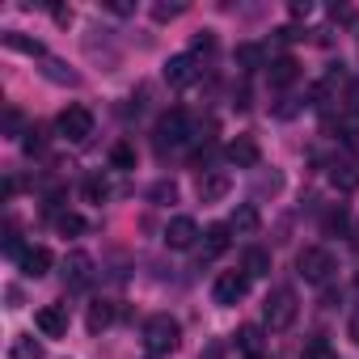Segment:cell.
Masks as SVG:
<instances>
[{
  "mask_svg": "<svg viewBox=\"0 0 359 359\" xmlns=\"http://www.w3.org/2000/svg\"><path fill=\"white\" fill-rule=\"evenodd\" d=\"M177 342H182V325L169 313H156V317L144 321V346L152 355H169V351H177Z\"/></svg>",
  "mask_w": 359,
  "mask_h": 359,
  "instance_id": "6da1fadb",
  "label": "cell"
},
{
  "mask_svg": "<svg viewBox=\"0 0 359 359\" xmlns=\"http://www.w3.org/2000/svg\"><path fill=\"white\" fill-rule=\"evenodd\" d=\"M296 313H300V300H296L292 287H275V292L262 300V321H266V330H292Z\"/></svg>",
  "mask_w": 359,
  "mask_h": 359,
  "instance_id": "7a4b0ae2",
  "label": "cell"
},
{
  "mask_svg": "<svg viewBox=\"0 0 359 359\" xmlns=\"http://www.w3.org/2000/svg\"><path fill=\"white\" fill-rule=\"evenodd\" d=\"M296 271H300L309 283H330V275L338 271V262H334V254H330L325 245H309V250H300Z\"/></svg>",
  "mask_w": 359,
  "mask_h": 359,
  "instance_id": "3957f363",
  "label": "cell"
},
{
  "mask_svg": "<svg viewBox=\"0 0 359 359\" xmlns=\"http://www.w3.org/2000/svg\"><path fill=\"white\" fill-rule=\"evenodd\" d=\"M191 140V114L182 106H173L156 118V144L161 148H177V144H187Z\"/></svg>",
  "mask_w": 359,
  "mask_h": 359,
  "instance_id": "277c9868",
  "label": "cell"
},
{
  "mask_svg": "<svg viewBox=\"0 0 359 359\" xmlns=\"http://www.w3.org/2000/svg\"><path fill=\"white\" fill-rule=\"evenodd\" d=\"M55 127H60V135H64V140L85 144V140L93 135V114H89L85 106H68V110L60 114V123H55Z\"/></svg>",
  "mask_w": 359,
  "mask_h": 359,
  "instance_id": "5b68a950",
  "label": "cell"
},
{
  "mask_svg": "<svg viewBox=\"0 0 359 359\" xmlns=\"http://www.w3.org/2000/svg\"><path fill=\"white\" fill-rule=\"evenodd\" d=\"M89 283H93V258L81 254V250H72V254L64 258V287H68V292H85Z\"/></svg>",
  "mask_w": 359,
  "mask_h": 359,
  "instance_id": "8992f818",
  "label": "cell"
},
{
  "mask_svg": "<svg viewBox=\"0 0 359 359\" xmlns=\"http://www.w3.org/2000/svg\"><path fill=\"white\" fill-rule=\"evenodd\" d=\"M250 292V275L245 271H224V275H216V287H212V296H216V304H237L241 296Z\"/></svg>",
  "mask_w": 359,
  "mask_h": 359,
  "instance_id": "52a82bcc",
  "label": "cell"
},
{
  "mask_svg": "<svg viewBox=\"0 0 359 359\" xmlns=\"http://www.w3.org/2000/svg\"><path fill=\"white\" fill-rule=\"evenodd\" d=\"M195 241H199V224L191 216H173L169 220V229H165V245L169 250H191Z\"/></svg>",
  "mask_w": 359,
  "mask_h": 359,
  "instance_id": "ba28073f",
  "label": "cell"
},
{
  "mask_svg": "<svg viewBox=\"0 0 359 359\" xmlns=\"http://www.w3.org/2000/svg\"><path fill=\"white\" fill-rule=\"evenodd\" d=\"M229 191H233V177L224 169H203V177H199V199L203 203H220Z\"/></svg>",
  "mask_w": 359,
  "mask_h": 359,
  "instance_id": "9c48e42d",
  "label": "cell"
},
{
  "mask_svg": "<svg viewBox=\"0 0 359 359\" xmlns=\"http://www.w3.org/2000/svg\"><path fill=\"white\" fill-rule=\"evenodd\" d=\"M18 266H22L26 279H43L51 271V250L47 245H26V254L18 258Z\"/></svg>",
  "mask_w": 359,
  "mask_h": 359,
  "instance_id": "30bf717a",
  "label": "cell"
},
{
  "mask_svg": "<svg viewBox=\"0 0 359 359\" xmlns=\"http://www.w3.org/2000/svg\"><path fill=\"white\" fill-rule=\"evenodd\" d=\"M34 325H39L43 338H64V334H68V313H64L60 304H47V309H39Z\"/></svg>",
  "mask_w": 359,
  "mask_h": 359,
  "instance_id": "8fae6325",
  "label": "cell"
},
{
  "mask_svg": "<svg viewBox=\"0 0 359 359\" xmlns=\"http://www.w3.org/2000/svg\"><path fill=\"white\" fill-rule=\"evenodd\" d=\"M258 140L254 135H237L233 144H229V161L237 165V169H258Z\"/></svg>",
  "mask_w": 359,
  "mask_h": 359,
  "instance_id": "7c38bea8",
  "label": "cell"
},
{
  "mask_svg": "<svg viewBox=\"0 0 359 359\" xmlns=\"http://www.w3.org/2000/svg\"><path fill=\"white\" fill-rule=\"evenodd\" d=\"M195 55H173L169 64H165V81L173 85V89H187L191 81H195Z\"/></svg>",
  "mask_w": 359,
  "mask_h": 359,
  "instance_id": "4fadbf2b",
  "label": "cell"
},
{
  "mask_svg": "<svg viewBox=\"0 0 359 359\" xmlns=\"http://www.w3.org/2000/svg\"><path fill=\"white\" fill-rule=\"evenodd\" d=\"M266 76H271V85H275V89H287V85L300 76V64H296L292 55H279V60H271V64H266Z\"/></svg>",
  "mask_w": 359,
  "mask_h": 359,
  "instance_id": "5bb4252c",
  "label": "cell"
},
{
  "mask_svg": "<svg viewBox=\"0 0 359 359\" xmlns=\"http://www.w3.org/2000/svg\"><path fill=\"white\" fill-rule=\"evenodd\" d=\"M229 237H233V229H229V224H212V229L203 233V262L220 258V254L229 250Z\"/></svg>",
  "mask_w": 359,
  "mask_h": 359,
  "instance_id": "9a60e30c",
  "label": "cell"
},
{
  "mask_svg": "<svg viewBox=\"0 0 359 359\" xmlns=\"http://www.w3.org/2000/svg\"><path fill=\"white\" fill-rule=\"evenodd\" d=\"M330 182L338 191H359V165L355 161H334L330 165Z\"/></svg>",
  "mask_w": 359,
  "mask_h": 359,
  "instance_id": "2e32d148",
  "label": "cell"
},
{
  "mask_svg": "<svg viewBox=\"0 0 359 359\" xmlns=\"http://www.w3.org/2000/svg\"><path fill=\"white\" fill-rule=\"evenodd\" d=\"M258 224H262V216H258V208H254V203H241V208L233 212V220H229V229H233L237 237H250V233H258Z\"/></svg>",
  "mask_w": 359,
  "mask_h": 359,
  "instance_id": "e0dca14e",
  "label": "cell"
},
{
  "mask_svg": "<svg viewBox=\"0 0 359 359\" xmlns=\"http://www.w3.org/2000/svg\"><path fill=\"white\" fill-rule=\"evenodd\" d=\"M241 271H245L250 279H262V275H271V254H266L262 245H250V250H245V258H241Z\"/></svg>",
  "mask_w": 359,
  "mask_h": 359,
  "instance_id": "ac0fdd59",
  "label": "cell"
},
{
  "mask_svg": "<svg viewBox=\"0 0 359 359\" xmlns=\"http://www.w3.org/2000/svg\"><path fill=\"white\" fill-rule=\"evenodd\" d=\"M0 43H5L9 51H22V55H39V60L47 55V51H43V43H39V39H26L22 30H5V34H0Z\"/></svg>",
  "mask_w": 359,
  "mask_h": 359,
  "instance_id": "d6986e66",
  "label": "cell"
},
{
  "mask_svg": "<svg viewBox=\"0 0 359 359\" xmlns=\"http://www.w3.org/2000/svg\"><path fill=\"white\" fill-rule=\"evenodd\" d=\"M110 321H114V304H110V300H93V304H89V317H85V325H89L93 334H102Z\"/></svg>",
  "mask_w": 359,
  "mask_h": 359,
  "instance_id": "ffe728a7",
  "label": "cell"
},
{
  "mask_svg": "<svg viewBox=\"0 0 359 359\" xmlns=\"http://www.w3.org/2000/svg\"><path fill=\"white\" fill-rule=\"evenodd\" d=\"M9 359H43V342L34 334H18L9 346Z\"/></svg>",
  "mask_w": 359,
  "mask_h": 359,
  "instance_id": "44dd1931",
  "label": "cell"
},
{
  "mask_svg": "<svg viewBox=\"0 0 359 359\" xmlns=\"http://www.w3.org/2000/svg\"><path fill=\"white\" fill-rule=\"evenodd\" d=\"M237 64H241L245 72H254V68H266V51H262L258 43H241V47H237Z\"/></svg>",
  "mask_w": 359,
  "mask_h": 359,
  "instance_id": "7402d4cb",
  "label": "cell"
},
{
  "mask_svg": "<svg viewBox=\"0 0 359 359\" xmlns=\"http://www.w3.org/2000/svg\"><path fill=\"white\" fill-rule=\"evenodd\" d=\"M237 346H241L245 355H262V330H258V325H241V330H237Z\"/></svg>",
  "mask_w": 359,
  "mask_h": 359,
  "instance_id": "603a6c76",
  "label": "cell"
},
{
  "mask_svg": "<svg viewBox=\"0 0 359 359\" xmlns=\"http://www.w3.org/2000/svg\"><path fill=\"white\" fill-rule=\"evenodd\" d=\"M148 199H152L156 208L177 203V182H152V187H148Z\"/></svg>",
  "mask_w": 359,
  "mask_h": 359,
  "instance_id": "cb8c5ba5",
  "label": "cell"
},
{
  "mask_svg": "<svg viewBox=\"0 0 359 359\" xmlns=\"http://www.w3.org/2000/svg\"><path fill=\"white\" fill-rule=\"evenodd\" d=\"M43 72L55 81V85H76V72H68L60 60H51V55H43Z\"/></svg>",
  "mask_w": 359,
  "mask_h": 359,
  "instance_id": "d4e9b609",
  "label": "cell"
},
{
  "mask_svg": "<svg viewBox=\"0 0 359 359\" xmlns=\"http://www.w3.org/2000/svg\"><path fill=\"white\" fill-rule=\"evenodd\" d=\"M110 165H114L118 173L135 169V148H131V144H114V148H110Z\"/></svg>",
  "mask_w": 359,
  "mask_h": 359,
  "instance_id": "484cf974",
  "label": "cell"
},
{
  "mask_svg": "<svg viewBox=\"0 0 359 359\" xmlns=\"http://www.w3.org/2000/svg\"><path fill=\"white\" fill-rule=\"evenodd\" d=\"M346 229H351V212H346L342 203H338V208H330V216H325V233H330V237H334V233L342 237Z\"/></svg>",
  "mask_w": 359,
  "mask_h": 359,
  "instance_id": "4316f807",
  "label": "cell"
},
{
  "mask_svg": "<svg viewBox=\"0 0 359 359\" xmlns=\"http://www.w3.org/2000/svg\"><path fill=\"white\" fill-rule=\"evenodd\" d=\"M300 359H338V351H334V346H330L325 338H313V342H304Z\"/></svg>",
  "mask_w": 359,
  "mask_h": 359,
  "instance_id": "83f0119b",
  "label": "cell"
},
{
  "mask_svg": "<svg viewBox=\"0 0 359 359\" xmlns=\"http://www.w3.org/2000/svg\"><path fill=\"white\" fill-rule=\"evenodd\" d=\"M55 229H60L64 237H76V233H85V220H81L76 212H60V216H55Z\"/></svg>",
  "mask_w": 359,
  "mask_h": 359,
  "instance_id": "f1b7e54d",
  "label": "cell"
},
{
  "mask_svg": "<svg viewBox=\"0 0 359 359\" xmlns=\"http://www.w3.org/2000/svg\"><path fill=\"white\" fill-rule=\"evenodd\" d=\"M85 199L89 203H106L110 199V187L102 182V177H89V182H85Z\"/></svg>",
  "mask_w": 359,
  "mask_h": 359,
  "instance_id": "f546056e",
  "label": "cell"
},
{
  "mask_svg": "<svg viewBox=\"0 0 359 359\" xmlns=\"http://www.w3.org/2000/svg\"><path fill=\"white\" fill-rule=\"evenodd\" d=\"M22 148H26L30 156H34V152H43V148H47V131H43V127H30V131H26V140H22Z\"/></svg>",
  "mask_w": 359,
  "mask_h": 359,
  "instance_id": "4dcf8cb0",
  "label": "cell"
},
{
  "mask_svg": "<svg viewBox=\"0 0 359 359\" xmlns=\"http://www.w3.org/2000/svg\"><path fill=\"white\" fill-rule=\"evenodd\" d=\"M182 13H187V5H152L156 22H173V18H182Z\"/></svg>",
  "mask_w": 359,
  "mask_h": 359,
  "instance_id": "1f68e13d",
  "label": "cell"
},
{
  "mask_svg": "<svg viewBox=\"0 0 359 359\" xmlns=\"http://www.w3.org/2000/svg\"><path fill=\"white\" fill-rule=\"evenodd\" d=\"M195 55H212L216 51V34L212 30H203V34H195V47H191Z\"/></svg>",
  "mask_w": 359,
  "mask_h": 359,
  "instance_id": "d6a6232c",
  "label": "cell"
},
{
  "mask_svg": "<svg viewBox=\"0 0 359 359\" xmlns=\"http://www.w3.org/2000/svg\"><path fill=\"white\" fill-rule=\"evenodd\" d=\"M5 131H9V135H26V131H22V114H18V110H5Z\"/></svg>",
  "mask_w": 359,
  "mask_h": 359,
  "instance_id": "836d02e7",
  "label": "cell"
},
{
  "mask_svg": "<svg viewBox=\"0 0 359 359\" xmlns=\"http://www.w3.org/2000/svg\"><path fill=\"white\" fill-rule=\"evenodd\" d=\"M346 110L359 114V81H351V89H346Z\"/></svg>",
  "mask_w": 359,
  "mask_h": 359,
  "instance_id": "e575fe53",
  "label": "cell"
},
{
  "mask_svg": "<svg viewBox=\"0 0 359 359\" xmlns=\"http://www.w3.org/2000/svg\"><path fill=\"white\" fill-rule=\"evenodd\" d=\"M296 110H300V106H296V97H283V106H275V114H279V118H292Z\"/></svg>",
  "mask_w": 359,
  "mask_h": 359,
  "instance_id": "d590c367",
  "label": "cell"
},
{
  "mask_svg": "<svg viewBox=\"0 0 359 359\" xmlns=\"http://www.w3.org/2000/svg\"><path fill=\"white\" fill-rule=\"evenodd\" d=\"M106 9H110V13H118V18H127V13H131L127 0H106Z\"/></svg>",
  "mask_w": 359,
  "mask_h": 359,
  "instance_id": "8d00e7d4",
  "label": "cell"
},
{
  "mask_svg": "<svg viewBox=\"0 0 359 359\" xmlns=\"http://www.w3.org/2000/svg\"><path fill=\"white\" fill-rule=\"evenodd\" d=\"M309 13H313L309 0H296V5H292V18H309Z\"/></svg>",
  "mask_w": 359,
  "mask_h": 359,
  "instance_id": "74e56055",
  "label": "cell"
},
{
  "mask_svg": "<svg viewBox=\"0 0 359 359\" xmlns=\"http://www.w3.org/2000/svg\"><path fill=\"white\" fill-rule=\"evenodd\" d=\"M279 39H283V43H296V39H304V34H300L296 26H283V30H279Z\"/></svg>",
  "mask_w": 359,
  "mask_h": 359,
  "instance_id": "f35d334b",
  "label": "cell"
},
{
  "mask_svg": "<svg viewBox=\"0 0 359 359\" xmlns=\"http://www.w3.org/2000/svg\"><path fill=\"white\" fill-rule=\"evenodd\" d=\"M5 300H9V309H22V292H18V287H9Z\"/></svg>",
  "mask_w": 359,
  "mask_h": 359,
  "instance_id": "ab89813d",
  "label": "cell"
},
{
  "mask_svg": "<svg viewBox=\"0 0 359 359\" xmlns=\"http://www.w3.org/2000/svg\"><path fill=\"white\" fill-rule=\"evenodd\" d=\"M220 355H224V346H220V342H212V346H208V355H203V359H220Z\"/></svg>",
  "mask_w": 359,
  "mask_h": 359,
  "instance_id": "60d3db41",
  "label": "cell"
},
{
  "mask_svg": "<svg viewBox=\"0 0 359 359\" xmlns=\"http://www.w3.org/2000/svg\"><path fill=\"white\" fill-rule=\"evenodd\" d=\"M346 330H351V338L359 342V313H351V325H346Z\"/></svg>",
  "mask_w": 359,
  "mask_h": 359,
  "instance_id": "b9f144b4",
  "label": "cell"
},
{
  "mask_svg": "<svg viewBox=\"0 0 359 359\" xmlns=\"http://www.w3.org/2000/svg\"><path fill=\"white\" fill-rule=\"evenodd\" d=\"M351 241H355V250H359V224H355V233H351Z\"/></svg>",
  "mask_w": 359,
  "mask_h": 359,
  "instance_id": "7bdbcfd3",
  "label": "cell"
},
{
  "mask_svg": "<svg viewBox=\"0 0 359 359\" xmlns=\"http://www.w3.org/2000/svg\"><path fill=\"white\" fill-rule=\"evenodd\" d=\"M355 283H359V275H355Z\"/></svg>",
  "mask_w": 359,
  "mask_h": 359,
  "instance_id": "ee69618b",
  "label": "cell"
}]
</instances>
